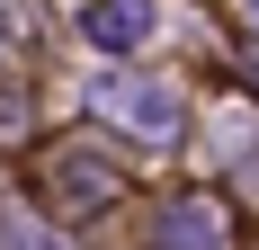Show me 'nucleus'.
Wrapping results in <instances>:
<instances>
[{
  "label": "nucleus",
  "instance_id": "f257e3e1",
  "mask_svg": "<svg viewBox=\"0 0 259 250\" xmlns=\"http://www.w3.org/2000/svg\"><path fill=\"white\" fill-rule=\"evenodd\" d=\"M90 99H99L107 116L125 125V134H143V143L179 134V90H170V80H152V72H107Z\"/></svg>",
  "mask_w": 259,
  "mask_h": 250
},
{
  "label": "nucleus",
  "instance_id": "f03ea898",
  "mask_svg": "<svg viewBox=\"0 0 259 250\" xmlns=\"http://www.w3.org/2000/svg\"><path fill=\"white\" fill-rule=\"evenodd\" d=\"M80 27H90L99 45L134 54V45H143V36L161 27V9H152V0H90V9H80Z\"/></svg>",
  "mask_w": 259,
  "mask_h": 250
},
{
  "label": "nucleus",
  "instance_id": "39448f33",
  "mask_svg": "<svg viewBox=\"0 0 259 250\" xmlns=\"http://www.w3.org/2000/svg\"><path fill=\"white\" fill-rule=\"evenodd\" d=\"M0 250H63V241H54L36 215H0Z\"/></svg>",
  "mask_w": 259,
  "mask_h": 250
},
{
  "label": "nucleus",
  "instance_id": "0eeeda50",
  "mask_svg": "<svg viewBox=\"0 0 259 250\" xmlns=\"http://www.w3.org/2000/svg\"><path fill=\"white\" fill-rule=\"evenodd\" d=\"M241 9H250V27H259V0H241Z\"/></svg>",
  "mask_w": 259,
  "mask_h": 250
},
{
  "label": "nucleus",
  "instance_id": "7ed1b4c3",
  "mask_svg": "<svg viewBox=\"0 0 259 250\" xmlns=\"http://www.w3.org/2000/svg\"><path fill=\"white\" fill-rule=\"evenodd\" d=\"M45 179H54V197H63V205H90V197H107V188H116V170H107V161H90V152H63Z\"/></svg>",
  "mask_w": 259,
  "mask_h": 250
},
{
  "label": "nucleus",
  "instance_id": "423d86ee",
  "mask_svg": "<svg viewBox=\"0 0 259 250\" xmlns=\"http://www.w3.org/2000/svg\"><path fill=\"white\" fill-rule=\"evenodd\" d=\"M0 45H9V9H0Z\"/></svg>",
  "mask_w": 259,
  "mask_h": 250
},
{
  "label": "nucleus",
  "instance_id": "20e7f679",
  "mask_svg": "<svg viewBox=\"0 0 259 250\" xmlns=\"http://www.w3.org/2000/svg\"><path fill=\"white\" fill-rule=\"evenodd\" d=\"M161 241H170V250H224V215H214L206 197H188V205H170Z\"/></svg>",
  "mask_w": 259,
  "mask_h": 250
}]
</instances>
